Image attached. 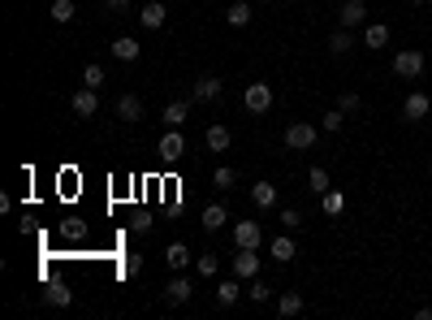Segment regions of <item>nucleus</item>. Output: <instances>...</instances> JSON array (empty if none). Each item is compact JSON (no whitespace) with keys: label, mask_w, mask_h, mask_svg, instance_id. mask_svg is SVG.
<instances>
[{"label":"nucleus","mask_w":432,"mask_h":320,"mask_svg":"<svg viewBox=\"0 0 432 320\" xmlns=\"http://www.w3.org/2000/svg\"><path fill=\"white\" fill-rule=\"evenodd\" d=\"M315 139H320V126H311V122H290L286 126V147L290 151H311Z\"/></svg>","instance_id":"nucleus-1"},{"label":"nucleus","mask_w":432,"mask_h":320,"mask_svg":"<svg viewBox=\"0 0 432 320\" xmlns=\"http://www.w3.org/2000/svg\"><path fill=\"white\" fill-rule=\"evenodd\" d=\"M156 151H160V160H165V165H178V160L186 156V139H182V130L169 126L165 134H160V147H156Z\"/></svg>","instance_id":"nucleus-2"},{"label":"nucleus","mask_w":432,"mask_h":320,"mask_svg":"<svg viewBox=\"0 0 432 320\" xmlns=\"http://www.w3.org/2000/svg\"><path fill=\"white\" fill-rule=\"evenodd\" d=\"M394 74H398V78H419V74H423V52H419V48L394 52Z\"/></svg>","instance_id":"nucleus-3"},{"label":"nucleus","mask_w":432,"mask_h":320,"mask_svg":"<svg viewBox=\"0 0 432 320\" xmlns=\"http://www.w3.org/2000/svg\"><path fill=\"white\" fill-rule=\"evenodd\" d=\"M242 104H247V113H268V109H273V87H268V82H251L242 91Z\"/></svg>","instance_id":"nucleus-4"},{"label":"nucleus","mask_w":432,"mask_h":320,"mask_svg":"<svg viewBox=\"0 0 432 320\" xmlns=\"http://www.w3.org/2000/svg\"><path fill=\"white\" fill-rule=\"evenodd\" d=\"M259 242H264V230H259V221H234V247L259 251Z\"/></svg>","instance_id":"nucleus-5"},{"label":"nucleus","mask_w":432,"mask_h":320,"mask_svg":"<svg viewBox=\"0 0 432 320\" xmlns=\"http://www.w3.org/2000/svg\"><path fill=\"white\" fill-rule=\"evenodd\" d=\"M338 26H346V31L367 26V5H363V0H346V5L338 9Z\"/></svg>","instance_id":"nucleus-6"},{"label":"nucleus","mask_w":432,"mask_h":320,"mask_svg":"<svg viewBox=\"0 0 432 320\" xmlns=\"http://www.w3.org/2000/svg\"><path fill=\"white\" fill-rule=\"evenodd\" d=\"M428 113H432V100H428L423 91H411L406 104H402V117H406V122H423Z\"/></svg>","instance_id":"nucleus-7"},{"label":"nucleus","mask_w":432,"mask_h":320,"mask_svg":"<svg viewBox=\"0 0 432 320\" xmlns=\"http://www.w3.org/2000/svg\"><path fill=\"white\" fill-rule=\"evenodd\" d=\"M95 113H99V91H95V87H82V91L74 95V117L87 122V117H95Z\"/></svg>","instance_id":"nucleus-8"},{"label":"nucleus","mask_w":432,"mask_h":320,"mask_svg":"<svg viewBox=\"0 0 432 320\" xmlns=\"http://www.w3.org/2000/svg\"><path fill=\"white\" fill-rule=\"evenodd\" d=\"M234 277H242V282L259 277V255H255V251L238 247V255H234Z\"/></svg>","instance_id":"nucleus-9"},{"label":"nucleus","mask_w":432,"mask_h":320,"mask_svg":"<svg viewBox=\"0 0 432 320\" xmlns=\"http://www.w3.org/2000/svg\"><path fill=\"white\" fill-rule=\"evenodd\" d=\"M242 277H230V282H216V290H212V299H216V307H234L238 303V294H242V286H238Z\"/></svg>","instance_id":"nucleus-10"},{"label":"nucleus","mask_w":432,"mask_h":320,"mask_svg":"<svg viewBox=\"0 0 432 320\" xmlns=\"http://www.w3.org/2000/svg\"><path fill=\"white\" fill-rule=\"evenodd\" d=\"M221 91H225V82L216 78V74H207V78H199V82H195V100H199V104L221 100Z\"/></svg>","instance_id":"nucleus-11"},{"label":"nucleus","mask_w":432,"mask_h":320,"mask_svg":"<svg viewBox=\"0 0 432 320\" xmlns=\"http://www.w3.org/2000/svg\"><path fill=\"white\" fill-rule=\"evenodd\" d=\"M268 255H273L277 264H290V260L298 255V242H294L290 234H281V238H273V242H268Z\"/></svg>","instance_id":"nucleus-12"},{"label":"nucleus","mask_w":432,"mask_h":320,"mask_svg":"<svg viewBox=\"0 0 432 320\" xmlns=\"http://www.w3.org/2000/svg\"><path fill=\"white\" fill-rule=\"evenodd\" d=\"M199 221H203V230H225L230 208H225V203H207V208L199 212Z\"/></svg>","instance_id":"nucleus-13"},{"label":"nucleus","mask_w":432,"mask_h":320,"mask_svg":"<svg viewBox=\"0 0 432 320\" xmlns=\"http://www.w3.org/2000/svg\"><path fill=\"white\" fill-rule=\"evenodd\" d=\"M108 52H113L117 61H126V65H130V61H139L143 43H139V39H130V35H122V39H113V48H108Z\"/></svg>","instance_id":"nucleus-14"},{"label":"nucleus","mask_w":432,"mask_h":320,"mask_svg":"<svg viewBox=\"0 0 432 320\" xmlns=\"http://www.w3.org/2000/svg\"><path fill=\"white\" fill-rule=\"evenodd\" d=\"M230 143H234L230 126H207V134H203V147L207 151H230Z\"/></svg>","instance_id":"nucleus-15"},{"label":"nucleus","mask_w":432,"mask_h":320,"mask_svg":"<svg viewBox=\"0 0 432 320\" xmlns=\"http://www.w3.org/2000/svg\"><path fill=\"white\" fill-rule=\"evenodd\" d=\"M139 22L147 31H160V26H165V5H160V0H147V5L139 9Z\"/></svg>","instance_id":"nucleus-16"},{"label":"nucleus","mask_w":432,"mask_h":320,"mask_svg":"<svg viewBox=\"0 0 432 320\" xmlns=\"http://www.w3.org/2000/svg\"><path fill=\"white\" fill-rule=\"evenodd\" d=\"M385 43H389V26H385V22H367V26H363V48L376 52V48H385Z\"/></svg>","instance_id":"nucleus-17"},{"label":"nucleus","mask_w":432,"mask_h":320,"mask_svg":"<svg viewBox=\"0 0 432 320\" xmlns=\"http://www.w3.org/2000/svg\"><path fill=\"white\" fill-rule=\"evenodd\" d=\"M117 117L130 122V126L143 122V100H139V95H122V100H117Z\"/></svg>","instance_id":"nucleus-18"},{"label":"nucleus","mask_w":432,"mask_h":320,"mask_svg":"<svg viewBox=\"0 0 432 320\" xmlns=\"http://www.w3.org/2000/svg\"><path fill=\"white\" fill-rule=\"evenodd\" d=\"M251 203L264 208V212L277 208V186H273V182H255V186H251Z\"/></svg>","instance_id":"nucleus-19"},{"label":"nucleus","mask_w":432,"mask_h":320,"mask_svg":"<svg viewBox=\"0 0 432 320\" xmlns=\"http://www.w3.org/2000/svg\"><path fill=\"white\" fill-rule=\"evenodd\" d=\"M195 294V282L190 277H173L169 286H165V303H186Z\"/></svg>","instance_id":"nucleus-20"},{"label":"nucleus","mask_w":432,"mask_h":320,"mask_svg":"<svg viewBox=\"0 0 432 320\" xmlns=\"http://www.w3.org/2000/svg\"><path fill=\"white\" fill-rule=\"evenodd\" d=\"M190 260H195V255H190V247H186V242H169V247H165V264H169V269H178V273H182Z\"/></svg>","instance_id":"nucleus-21"},{"label":"nucleus","mask_w":432,"mask_h":320,"mask_svg":"<svg viewBox=\"0 0 432 320\" xmlns=\"http://www.w3.org/2000/svg\"><path fill=\"white\" fill-rule=\"evenodd\" d=\"M320 208H324V217H342V212H346V195L329 186V191L320 195Z\"/></svg>","instance_id":"nucleus-22"},{"label":"nucleus","mask_w":432,"mask_h":320,"mask_svg":"<svg viewBox=\"0 0 432 320\" xmlns=\"http://www.w3.org/2000/svg\"><path fill=\"white\" fill-rule=\"evenodd\" d=\"M186 117H190V104L186 100H173V104H165V126H186Z\"/></svg>","instance_id":"nucleus-23"},{"label":"nucleus","mask_w":432,"mask_h":320,"mask_svg":"<svg viewBox=\"0 0 432 320\" xmlns=\"http://www.w3.org/2000/svg\"><path fill=\"white\" fill-rule=\"evenodd\" d=\"M251 18H255V9L247 5V0H234V5L225 9V22H230V26H247Z\"/></svg>","instance_id":"nucleus-24"},{"label":"nucleus","mask_w":432,"mask_h":320,"mask_svg":"<svg viewBox=\"0 0 432 320\" xmlns=\"http://www.w3.org/2000/svg\"><path fill=\"white\" fill-rule=\"evenodd\" d=\"M43 303H48V307H70V303H74V290H70V286H48V290H43Z\"/></svg>","instance_id":"nucleus-25"},{"label":"nucleus","mask_w":432,"mask_h":320,"mask_svg":"<svg viewBox=\"0 0 432 320\" xmlns=\"http://www.w3.org/2000/svg\"><path fill=\"white\" fill-rule=\"evenodd\" d=\"M74 0H52V9H48V18L57 22V26H65V22H74Z\"/></svg>","instance_id":"nucleus-26"},{"label":"nucleus","mask_w":432,"mask_h":320,"mask_svg":"<svg viewBox=\"0 0 432 320\" xmlns=\"http://www.w3.org/2000/svg\"><path fill=\"white\" fill-rule=\"evenodd\" d=\"M277 311H281V316H298V311H303V290H286V294L277 299Z\"/></svg>","instance_id":"nucleus-27"},{"label":"nucleus","mask_w":432,"mask_h":320,"mask_svg":"<svg viewBox=\"0 0 432 320\" xmlns=\"http://www.w3.org/2000/svg\"><path fill=\"white\" fill-rule=\"evenodd\" d=\"M329 186H333V178H329V169H324V165H315V169L307 174V191L324 195V191H329Z\"/></svg>","instance_id":"nucleus-28"},{"label":"nucleus","mask_w":432,"mask_h":320,"mask_svg":"<svg viewBox=\"0 0 432 320\" xmlns=\"http://www.w3.org/2000/svg\"><path fill=\"white\" fill-rule=\"evenodd\" d=\"M329 48H333V57H342V52H350V48H355V35H350L346 26H338V31H333V39H329Z\"/></svg>","instance_id":"nucleus-29"},{"label":"nucleus","mask_w":432,"mask_h":320,"mask_svg":"<svg viewBox=\"0 0 432 320\" xmlns=\"http://www.w3.org/2000/svg\"><path fill=\"white\" fill-rule=\"evenodd\" d=\"M82 87H95V91H99V87H104V65H95V61L82 65Z\"/></svg>","instance_id":"nucleus-30"},{"label":"nucleus","mask_w":432,"mask_h":320,"mask_svg":"<svg viewBox=\"0 0 432 320\" xmlns=\"http://www.w3.org/2000/svg\"><path fill=\"white\" fill-rule=\"evenodd\" d=\"M195 269H199V277H216L221 260H216V255H195Z\"/></svg>","instance_id":"nucleus-31"},{"label":"nucleus","mask_w":432,"mask_h":320,"mask_svg":"<svg viewBox=\"0 0 432 320\" xmlns=\"http://www.w3.org/2000/svg\"><path fill=\"white\" fill-rule=\"evenodd\" d=\"M342 122H346V117H342V109H333V113H324V117H320V130H324V134H338V130H342Z\"/></svg>","instance_id":"nucleus-32"},{"label":"nucleus","mask_w":432,"mask_h":320,"mask_svg":"<svg viewBox=\"0 0 432 320\" xmlns=\"http://www.w3.org/2000/svg\"><path fill=\"white\" fill-rule=\"evenodd\" d=\"M212 186H216V191H230V186H234V169H230V165H221V169L212 174Z\"/></svg>","instance_id":"nucleus-33"},{"label":"nucleus","mask_w":432,"mask_h":320,"mask_svg":"<svg viewBox=\"0 0 432 320\" xmlns=\"http://www.w3.org/2000/svg\"><path fill=\"white\" fill-rule=\"evenodd\" d=\"M268 294H273V290H268L264 282H255V277H251V286H247V299H251V303H268Z\"/></svg>","instance_id":"nucleus-34"},{"label":"nucleus","mask_w":432,"mask_h":320,"mask_svg":"<svg viewBox=\"0 0 432 320\" xmlns=\"http://www.w3.org/2000/svg\"><path fill=\"white\" fill-rule=\"evenodd\" d=\"M359 104H363V100H359V91H342V95H338V109H342V113H355Z\"/></svg>","instance_id":"nucleus-35"},{"label":"nucleus","mask_w":432,"mask_h":320,"mask_svg":"<svg viewBox=\"0 0 432 320\" xmlns=\"http://www.w3.org/2000/svg\"><path fill=\"white\" fill-rule=\"evenodd\" d=\"M281 225H286V230H298V225H303V212H298V208H281Z\"/></svg>","instance_id":"nucleus-36"},{"label":"nucleus","mask_w":432,"mask_h":320,"mask_svg":"<svg viewBox=\"0 0 432 320\" xmlns=\"http://www.w3.org/2000/svg\"><path fill=\"white\" fill-rule=\"evenodd\" d=\"M139 269H143V260H139V255H126V260H122V273H126V277H134Z\"/></svg>","instance_id":"nucleus-37"},{"label":"nucleus","mask_w":432,"mask_h":320,"mask_svg":"<svg viewBox=\"0 0 432 320\" xmlns=\"http://www.w3.org/2000/svg\"><path fill=\"white\" fill-rule=\"evenodd\" d=\"M104 9H108V14H126L130 0H104Z\"/></svg>","instance_id":"nucleus-38"},{"label":"nucleus","mask_w":432,"mask_h":320,"mask_svg":"<svg viewBox=\"0 0 432 320\" xmlns=\"http://www.w3.org/2000/svg\"><path fill=\"white\" fill-rule=\"evenodd\" d=\"M130 225H134V234H147V230H151V221H147V217H134Z\"/></svg>","instance_id":"nucleus-39"},{"label":"nucleus","mask_w":432,"mask_h":320,"mask_svg":"<svg viewBox=\"0 0 432 320\" xmlns=\"http://www.w3.org/2000/svg\"><path fill=\"white\" fill-rule=\"evenodd\" d=\"M415 320H432V307H415Z\"/></svg>","instance_id":"nucleus-40"},{"label":"nucleus","mask_w":432,"mask_h":320,"mask_svg":"<svg viewBox=\"0 0 432 320\" xmlns=\"http://www.w3.org/2000/svg\"><path fill=\"white\" fill-rule=\"evenodd\" d=\"M411 5H428V0H411Z\"/></svg>","instance_id":"nucleus-41"},{"label":"nucleus","mask_w":432,"mask_h":320,"mask_svg":"<svg viewBox=\"0 0 432 320\" xmlns=\"http://www.w3.org/2000/svg\"><path fill=\"white\" fill-rule=\"evenodd\" d=\"M428 139H432V134H428Z\"/></svg>","instance_id":"nucleus-42"}]
</instances>
